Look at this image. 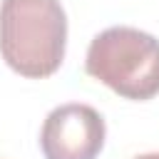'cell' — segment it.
Returning a JSON list of instances; mask_svg holds the SVG:
<instances>
[{"mask_svg":"<svg viewBox=\"0 0 159 159\" xmlns=\"http://www.w3.org/2000/svg\"><path fill=\"white\" fill-rule=\"evenodd\" d=\"M67 45V15L60 0H2L0 55L22 77L42 80L60 70Z\"/></svg>","mask_w":159,"mask_h":159,"instance_id":"cell-1","label":"cell"},{"mask_svg":"<svg viewBox=\"0 0 159 159\" xmlns=\"http://www.w3.org/2000/svg\"><path fill=\"white\" fill-rule=\"evenodd\" d=\"M84 70L124 99H152L159 94V40L127 25L107 27L89 42Z\"/></svg>","mask_w":159,"mask_h":159,"instance_id":"cell-2","label":"cell"},{"mask_svg":"<svg viewBox=\"0 0 159 159\" xmlns=\"http://www.w3.org/2000/svg\"><path fill=\"white\" fill-rule=\"evenodd\" d=\"M104 119L89 104L55 107L40 132V149L45 159H97L104 147Z\"/></svg>","mask_w":159,"mask_h":159,"instance_id":"cell-3","label":"cell"},{"mask_svg":"<svg viewBox=\"0 0 159 159\" xmlns=\"http://www.w3.org/2000/svg\"><path fill=\"white\" fill-rule=\"evenodd\" d=\"M134 159H159V152H149V154H139Z\"/></svg>","mask_w":159,"mask_h":159,"instance_id":"cell-4","label":"cell"}]
</instances>
